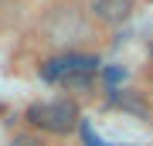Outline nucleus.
I'll list each match as a JSON object with an SVG mask.
<instances>
[{
  "mask_svg": "<svg viewBox=\"0 0 153 146\" xmlns=\"http://www.w3.org/2000/svg\"><path fill=\"white\" fill-rule=\"evenodd\" d=\"M82 139H85L88 146H112V143H102V139H99V136H95V129H92L88 122H82Z\"/></svg>",
  "mask_w": 153,
  "mask_h": 146,
  "instance_id": "39448f33",
  "label": "nucleus"
},
{
  "mask_svg": "<svg viewBox=\"0 0 153 146\" xmlns=\"http://www.w3.org/2000/svg\"><path fill=\"white\" fill-rule=\"evenodd\" d=\"M95 71H99V58H95V54L71 51V54L48 58L44 68H41V78L51 82V85H65V88H78V85L85 88V85H92Z\"/></svg>",
  "mask_w": 153,
  "mask_h": 146,
  "instance_id": "f257e3e1",
  "label": "nucleus"
},
{
  "mask_svg": "<svg viewBox=\"0 0 153 146\" xmlns=\"http://www.w3.org/2000/svg\"><path fill=\"white\" fill-rule=\"evenodd\" d=\"M92 10L102 24H123L133 14V0H92Z\"/></svg>",
  "mask_w": 153,
  "mask_h": 146,
  "instance_id": "7ed1b4c3",
  "label": "nucleus"
},
{
  "mask_svg": "<svg viewBox=\"0 0 153 146\" xmlns=\"http://www.w3.org/2000/svg\"><path fill=\"white\" fill-rule=\"evenodd\" d=\"M10 146H48L44 139H38V136H31V133H21V136H14V143Z\"/></svg>",
  "mask_w": 153,
  "mask_h": 146,
  "instance_id": "20e7f679",
  "label": "nucleus"
},
{
  "mask_svg": "<svg viewBox=\"0 0 153 146\" xmlns=\"http://www.w3.org/2000/svg\"><path fill=\"white\" fill-rule=\"evenodd\" d=\"M150 51H153V48H150Z\"/></svg>",
  "mask_w": 153,
  "mask_h": 146,
  "instance_id": "423d86ee",
  "label": "nucleus"
},
{
  "mask_svg": "<svg viewBox=\"0 0 153 146\" xmlns=\"http://www.w3.org/2000/svg\"><path fill=\"white\" fill-rule=\"evenodd\" d=\"M27 122L44 129V133L65 136L78 126V109L71 99H44V102L27 105Z\"/></svg>",
  "mask_w": 153,
  "mask_h": 146,
  "instance_id": "f03ea898",
  "label": "nucleus"
}]
</instances>
